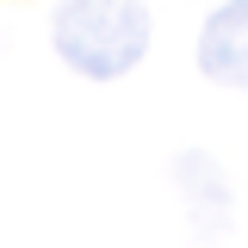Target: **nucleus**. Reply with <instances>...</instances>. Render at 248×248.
Listing matches in <instances>:
<instances>
[{"label":"nucleus","instance_id":"1","mask_svg":"<svg viewBox=\"0 0 248 248\" xmlns=\"http://www.w3.org/2000/svg\"><path fill=\"white\" fill-rule=\"evenodd\" d=\"M50 37L68 68L93 81H118L149 50V6L143 0H62Z\"/></svg>","mask_w":248,"mask_h":248},{"label":"nucleus","instance_id":"2","mask_svg":"<svg viewBox=\"0 0 248 248\" xmlns=\"http://www.w3.org/2000/svg\"><path fill=\"white\" fill-rule=\"evenodd\" d=\"M199 68L217 87L248 93V0H223L199 31Z\"/></svg>","mask_w":248,"mask_h":248},{"label":"nucleus","instance_id":"3","mask_svg":"<svg viewBox=\"0 0 248 248\" xmlns=\"http://www.w3.org/2000/svg\"><path fill=\"white\" fill-rule=\"evenodd\" d=\"M174 186H180V211H186V223H192V236L211 242L217 230L230 223V180H223V168H217L205 149H192V155H180Z\"/></svg>","mask_w":248,"mask_h":248}]
</instances>
